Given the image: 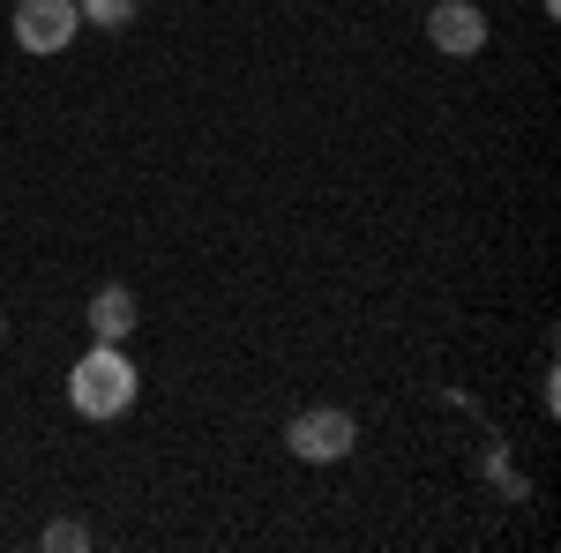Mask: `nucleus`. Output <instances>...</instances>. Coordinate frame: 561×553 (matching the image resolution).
Returning <instances> with one entry per match:
<instances>
[{
	"instance_id": "nucleus-1",
	"label": "nucleus",
	"mask_w": 561,
	"mask_h": 553,
	"mask_svg": "<svg viewBox=\"0 0 561 553\" xmlns=\"http://www.w3.org/2000/svg\"><path fill=\"white\" fill-rule=\"evenodd\" d=\"M68 404H76L83 419H121L135 404V359L121 344H90L83 359L68 367Z\"/></svg>"
},
{
	"instance_id": "nucleus-2",
	"label": "nucleus",
	"mask_w": 561,
	"mask_h": 553,
	"mask_svg": "<svg viewBox=\"0 0 561 553\" xmlns=\"http://www.w3.org/2000/svg\"><path fill=\"white\" fill-rule=\"evenodd\" d=\"M285 449L300 464H345L352 449H359V419L337 412V404H307V412L285 419Z\"/></svg>"
},
{
	"instance_id": "nucleus-3",
	"label": "nucleus",
	"mask_w": 561,
	"mask_h": 553,
	"mask_svg": "<svg viewBox=\"0 0 561 553\" xmlns=\"http://www.w3.org/2000/svg\"><path fill=\"white\" fill-rule=\"evenodd\" d=\"M76 31H83L76 0H15V45L23 53H68Z\"/></svg>"
},
{
	"instance_id": "nucleus-4",
	"label": "nucleus",
	"mask_w": 561,
	"mask_h": 553,
	"mask_svg": "<svg viewBox=\"0 0 561 553\" xmlns=\"http://www.w3.org/2000/svg\"><path fill=\"white\" fill-rule=\"evenodd\" d=\"M427 38H434V53H479L486 45V15H479L472 0H434L427 8Z\"/></svg>"
},
{
	"instance_id": "nucleus-5",
	"label": "nucleus",
	"mask_w": 561,
	"mask_h": 553,
	"mask_svg": "<svg viewBox=\"0 0 561 553\" xmlns=\"http://www.w3.org/2000/svg\"><path fill=\"white\" fill-rule=\"evenodd\" d=\"M135 322H142V299L128 285H98L90 292V344H128Z\"/></svg>"
},
{
	"instance_id": "nucleus-6",
	"label": "nucleus",
	"mask_w": 561,
	"mask_h": 553,
	"mask_svg": "<svg viewBox=\"0 0 561 553\" xmlns=\"http://www.w3.org/2000/svg\"><path fill=\"white\" fill-rule=\"evenodd\" d=\"M83 8V23H98V31H128L135 15H142V0H76Z\"/></svg>"
},
{
	"instance_id": "nucleus-7",
	"label": "nucleus",
	"mask_w": 561,
	"mask_h": 553,
	"mask_svg": "<svg viewBox=\"0 0 561 553\" xmlns=\"http://www.w3.org/2000/svg\"><path fill=\"white\" fill-rule=\"evenodd\" d=\"M45 553H90V523H76V516H60V523H45Z\"/></svg>"
},
{
	"instance_id": "nucleus-8",
	"label": "nucleus",
	"mask_w": 561,
	"mask_h": 553,
	"mask_svg": "<svg viewBox=\"0 0 561 553\" xmlns=\"http://www.w3.org/2000/svg\"><path fill=\"white\" fill-rule=\"evenodd\" d=\"M0 344H8V314H0Z\"/></svg>"
}]
</instances>
